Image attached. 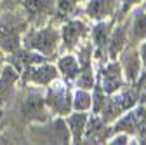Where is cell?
Segmentation results:
<instances>
[{
  "label": "cell",
  "mask_w": 146,
  "mask_h": 145,
  "mask_svg": "<svg viewBox=\"0 0 146 145\" xmlns=\"http://www.w3.org/2000/svg\"><path fill=\"white\" fill-rule=\"evenodd\" d=\"M2 63H4V54H2V51H0V72H2Z\"/></svg>",
  "instance_id": "4316f807"
},
{
  "label": "cell",
  "mask_w": 146,
  "mask_h": 145,
  "mask_svg": "<svg viewBox=\"0 0 146 145\" xmlns=\"http://www.w3.org/2000/svg\"><path fill=\"white\" fill-rule=\"evenodd\" d=\"M23 7L28 14V19L35 21L36 19H42V17H47L52 12V2L50 0H23Z\"/></svg>",
  "instance_id": "4fadbf2b"
},
{
  "label": "cell",
  "mask_w": 146,
  "mask_h": 145,
  "mask_svg": "<svg viewBox=\"0 0 146 145\" xmlns=\"http://www.w3.org/2000/svg\"><path fill=\"white\" fill-rule=\"evenodd\" d=\"M90 105H92V96L89 95V89H77L71 96V108L78 112H87Z\"/></svg>",
  "instance_id": "ac0fdd59"
},
{
  "label": "cell",
  "mask_w": 146,
  "mask_h": 145,
  "mask_svg": "<svg viewBox=\"0 0 146 145\" xmlns=\"http://www.w3.org/2000/svg\"><path fill=\"white\" fill-rule=\"evenodd\" d=\"M108 143H129V135L127 133H115V136L110 138Z\"/></svg>",
  "instance_id": "603a6c76"
},
{
  "label": "cell",
  "mask_w": 146,
  "mask_h": 145,
  "mask_svg": "<svg viewBox=\"0 0 146 145\" xmlns=\"http://www.w3.org/2000/svg\"><path fill=\"white\" fill-rule=\"evenodd\" d=\"M146 122V110L144 107H139V108H131L127 110V114L123 117H120L111 131H108V136L110 135H115V133H127V135H136V131L139 130V126Z\"/></svg>",
  "instance_id": "5b68a950"
},
{
  "label": "cell",
  "mask_w": 146,
  "mask_h": 145,
  "mask_svg": "<svg viewBox=\"0 0 146 145\" xmlns=\"http://www.w3.org/2000/svg\"><path fill=\"white\" fill-rule=\"evenodd\" d=\"M19 79V72L14 65H5L0 72V103L7 101L14 89H16V82Z\"/></svg>",
  "instance_id": "30bf717a"
},
{
  "label": "cell",
  "mask_w": 146,
  "mask_h": 145,
  "mask_svg": "<svg viewBox=\"0 0 146 145\" xmlns=\"http://www.w3.org/2000/svg\"><path fill=\"white\" fill-rule=\"evenodd\" d=\"M127 42V30L125 26H118L113 30V33H110V39H108V46H106V52L110 60H117V56L123 51Z\"/></svg>",
  "instance_id": "9a60e30c"
},
{
  "label": "cell",
  "mask_w": 146,
  "mask_h": 145,
  "mask_svg": "<svg viewBox=\"0 0 146 145\" xmlns=\"http://www.w3.org/2000/svg\"><path fill=\"white\" fill-rule=\"evenodd\" d=\"M58 70L61 72V75L66 81H75L80 72V63L77 61V58L73 54H64L58 61Z\"/></svg>",
  "instance_id": "e0dca14e"
},
{
  "label": "cell",
  "mask_w": 146,
  "mask_h": 145,
  "mask_svg": "<svg viewBox=\"0 0 146 145\" xmlns=\"http://www.w3.org/2000/svg\"><path fill=\"white\" fill-rule=\"evenodd\" d=\"M111 23L98 21V25L92 28V44H94V52L98 60H104L106 56V46H108V39H110V30Z\"/></svg>",
  "instance_id": "8fae6325"
},
{
  "label": "cell",
  "mask_w": 146,
  "mask_h": 145,
  "mask_svg": "<svg viewBox=\"0 0 146 145\" xmlns=\"http://www.w3.org/2000/svg\"><path fill=\"white\" fill-rule=\"evenodd\" d=\"M64 86H66L64 82H56L54 86L49 87V91L44 98L45 105L59 115H66L71 110V95L68 93V89Z\"/></svg>",
  "instance_id": "277c9868"
},
{
  "label": "cell",
  "mask_w": 146,
  "mask_h": 145,
  "mask_svg": "<svg viewBox=\"0 0 146 145\" xmlns=\"http://www.w3.org/2000/svg\"><path fill=\"white\" fill-rule=\"evenodd\" d=\"M23 115L28 121H47V114H45V100L44 96H40L36 91H30L25 105H23Z\"/></svg>",
  "instance_id": "ba28073f"
},
{
  "label": "cell",
  "mask_w": 146,
  "mask_h": 145,
  "mask_svg": "<svg viewBox=\"0 0 146 145\" xmlns=\"http://www.w3.org/2000/svg\"><path fill=\"white\" fill-rule=\"evenodd\" d=\"M59 37H61V33L58 30H54L52 26H47V28H40V30H31L25 37V44L28 49L40 52L47 58L58 51Z\"/></svg>",
  "instance_id": "7a4b0ae2"
},
{
  "label": "cell",
  "mask_w": 146,
  "mask_h": 145,
  "mask_svg": "<svg viewBox=\"0 0 146 145\" xmlns=\"http://www.w3.org/2000/svg\"><path fill=\"white\" fill-rule=\"evenodd\" d=\"M2 2V7L4 9H12V7H16L17 4H21L23 0H0Z\"/></svg>",
  "instance_id": "cb8c5ba5"
},
{
  "label": "cell",
  "mask_w": 146,
  "mask_h": 145,
  "mask_svg": "<svg viewBox=\"0 0 146 145\" xmlns=\"http://www.w3.org/2000/svg\"><path fill=\"white\" fill-rule=\"evenodd\" d=\"M56 12L61 17H70L78 12V5L75 0H58L56 2Z\"/></svg>",
  "instance_id": "ffe728a7"
},
{
  "label": "cell",
  "mask_w": 146,
  "mask_h": 145,
  "mask_svg": "<svg viewBox=\"0 0 146 145\" xmlns=\"http://www.w3.org/2000/svg\"><path fill=\"white\" fill-rule=\"evenodd\" d=\"M0 119H2V112H0Z\"/></svg>",
  "instance_id": "f1b7e54d"
},
{
  "label": "cell",
  "mask_w": 146,
  "mask_h": 145,
  "mask_svg": "<svg viewBox=\"0 0 146 145\" xmlns=\"http://www.w3.org/2000/svg\"><path fill=\"white\" fill-rule=\"evenodd\" d=\"M122 72L127 79V82H136V79L139 77V70H141V58L139 52L132 47H129L123 56H122Z\"/></svg>",
  "instance_id": "7c38bea8"
},
{
  "label": "cell",
  "mask_w": 146,
  "mask_h": 145,
  "mask_svg": "<svg viewBox=\"0 0 146 145\" xmlns=\"http://www.w3.org/2000/svg\"><path fill=\"white\" fill-rule=\"evenodd\" d=\"M21 74H25V81L40 84V86H47L50 82H54L58 79V68L54 65H47L44 63H36V65H30L26 66Z\"/></svg>",
  "instance_id": "52a82bcc"
},
{
  "label": "cell",
  "mask_w": 146,
  "mask_h": 145,
  "mask_svg": "<svg viewBox=\"0 0 146 145\" xmlns=\"http://www.w3.org/2000/svg\"><path fill=\"white\" fill-rule=\"evenodd\" d=\"M131 33L134 40H144L146 39V12L139 11L132 17V25H131Z\"/></svg>",
  "instance_id": "d6986e66"
},
{
  "label": "cell",
  "mask_w": 146,
  "mask_h": 145,
  "mask_svg": "<svg viewBox=\"0 0 146 145\" xmlns=\"http://www.w3.org/2000/svg\"><path fill=\"white\" fill-rule=\"evenodd\" d=\"M139 103V98H137V89L134 87H122L120 93H113V96L106 101V105L103 107V110L99 112L101 114V119L103 122H111L115 119H118L123 112L131 110L136 105Z\"/></svg>",
  "instance_id": "6da1fadb"
},
{
  "label": "cell",
  "mask_w": 146,
  "mask_h": 145,
  "mask_svg": "<svg viewBox=\"0 0 146 145\" xmlns=\"http://www.w3.org/2000/svg\"><path fill=\"white\" fill-rule=\"evenodd\" d=\"M23 26L25 21L12 14H5L4 17H0V49L7 52H14L16 49H19Z\"/></svg>",
  "instance_id": "3957f363"
},
{
  "label": "cell",
  "mask_w": 146,
  "mask_h": 145,
  "mask_svg": "<svg viewBox=\"0 0 146 145\" xmlns=\"http://www.w3.org/2000/svg\"><path fill=\"white\" fill-rule=\"evenodd\" d=\"M115 11V0H90L87 5V16L90 19L103 21Z\"/></svg>",
  "instance_id": "5bb4252c"
},
{
  "label": "cell",
  "mask_w": 146,
  "mask_h": 145,
  "mask_svg": "<svg viewBox=\"0 0 146 145\" xmlns=\"http://www.w3.org/2000/svg\"><path fill=\"white\" fill-rule=\"evenodd\" d=\"M108 98H106V93L103 91V87L101 86H94V95H92V110L94 114H99L103 110V107L106 105Z\"/></svg>",
  "instance_id": "44dd1931"
},
{
  "label": "cell",
  "mask_w": 146,
  "mask_h": 145,
  "mask_svg": "<svg viewBox=\"0 0 146 145\" xmlns=\"http://www.w3.org/2000/svg\"><path fill=\"white\" fill-rule=\"evenodd\" d=\"M75 2H77V4H78V2H84V0H75Z\"/></svg>",
  "instance_id": "83f0119b"
},
{
  "label": "cell",
  "mask_w": 146,
  "mask_h": 145,
  "mask_svg": "<svg viewBox=\"0 0 146 145\" xmlns=\"http://www.w3.org/2000/svg\"><path fill=\"white\" fill-rule=\"evenodd\" d=\"M139 58H141V65L146 68V39H144V42H143V46L139 49Z\"/></svg>",
  "instance_id": "d4e9b609"
},
{
  "label": "cell",
  "mask_w": 146,
  "mask_h": 145,
  "mask_svg": "<svg viewBox=\"0 0 146 145\" xmlns=\"http://www.w3.org/2000/svg\"><path fill=\"white\" fill-rule=\"evenodd\" d=\"M137 98H139V103H146V74L141 75L139 79V84H137Z\"/></svg>",
  "instance_id": "7402d4cb"
},
{
  "label": "cell",
  "mask_w": 146,
  "mask_h": 145,
  "mask_svg": "<svg viewBox=\"0 0 146 145\" xmlns=\"http://www.w3.org/2000/svg\"><path fill=\"white\" fill-rule=\"evenodd\" d=\"M85 33H87V26H85L84 21H80V19H70L61 28V39H63V42H64V46L68 49H73L80 42V39L84 37Z\"/></svg>",
  "instance_id": "9c48e42d"
},
{
  "label": "cell",
  "mask_w": 146,
  "mask_h": 145,
  "mask_svg": "<svg viewBox=\"0 0 146 145\" xmlns=\"http://www.w3.org/2000/svg\"><path fill=\"white\" fill-rule=\"evenodd\" d=\"M85 124H87V114L85 112H78L77 110V114H71L68 117V131L71 135V142L73 143H80L84 140Z\"/></svg>",
  "instance_id": "2e32d148"
},
{
  "label": "cell",
  "mask_w": 146,
  "mask_h": 145,
  "mask_svg": "<svg viewBox=\"0 0 146 145\" xmlns=\"http://www.w3.org/2000/svg\"><path fill=\"white\" fill-rule=\"evenodd\" d=\"M141 0H123V5H122V12H127L132 5H136V4H139Z\"/></svg>",
  "instance_id": "484cf974"
},
{
  "label": "cell",
  "mask_w": 146,
  "mask_h": 145,
  "mask_svg": "<svg viewBox=\"0 0 146 145\" xmlns=\"http://www.w3.org/2000/svg\"><path fill=\"white\" fill-rule=\"evenodd\" d=\"M101 87L106 95H113L123 87V72L118 61L111 60L101 72Z\"/></svg>",
  "instance_id": "8992f818"
}]
</instances>
